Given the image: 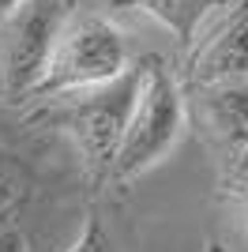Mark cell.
Listing matches in <instances>:
<instances>
[{
  "mask_svg": "<svg viewBox=\"0 0 248 252\" xmlns=\"http://www.w3.org/2000/svg\"><path fill=\"white\" fill-rule=\"evenodd\" d=\"M124 72H128L124 34L102 15H72L53 45V57L34 87V94L38 98L75 94V91L113 83Z\"/></svg>",
  "mask_w": 248,
  "mask_h": 252,
  "instance_id": "1",
  "label": "cell"
},
{
  "mask_svg": "<svg viewBox=\"0 0 248 252\" xmlns=\"http://www.w3.org/2000/svg\"><path fill=\"white\" fill-rule=\"evenodd\" d=\"M185 128V105H181V91H177L173 75L158 57H147L139 64V94H135L132 117L124 128V143L117 151L113 177L128 181L158 166L169 151H173L177 136Z\"/></svg>",
  "mask_w": 248,
  "mask_h": 252,
  "instance_id": "2",
  "label": "cell"
},
{
  "mask_svg": "<svg viewBox=\"0 0 248 252\" xmlns=\"http://www.w3.org/2000/svg\"><path fill=\"white\" fill-rule=\"evenodd\" d=\"M135 94H139V64L128 68L124 75H117L113 83L61 94L64 105L57 109V125L72 132L87 166L102 177H113V162L124 143V128L132 117Z\"/></svg>",
  "mask_w": 248,
  "mask_h": 252,
  "instance_id": "3",
  "label": "cell"
},
{
  "mask_svg": "<svg viewBox=\"0 0 248 252\" xmlns=\"http://www.w3.org/2000/svg\"><path fill=\"white\" fill-rule=\"evenodd\" d=\"M72 0H23L0 19V91L34 94L53 45L72 19Z\"/></svg>",
  "mask_w": 248,
  "mask_h": 252,
  "instance_id": "4",
  "label": "cell"
},
{
  "mask_svg": "<svg viewBox=\"0 0 248 252\" xmlns=\"http://www.w3.org/2000/svg\"><path fill=\"white\" fill-rule=\"evenodd\" d=\"M188 79L196 87L248 79V0L226 8V15L199 38L188 61Z\"/></svg>",
  "mask_w": 248,
  "mask_h": 252,
  "instance_id": "5",
  "label": "cell"
},
{
  "mask_svg": "<svg viewBox=\"0 0 248 252\" xmlns=\"http://www.w3.org/2000/svg\"><path fill=\"white\" fill-rule=\"evenodd\" d=\"M199 113L226 158H237L248 147V79H226V83L199 87Z\"/></svg>",
  "mask_w": 248,
  "mask_h": 252,
  "instance_id": "6",
  "label": "cell"
},
{
  "mask_svg": "<svg viewBox=\"0 0 248 252\" xmlns=\"http://www.w3.org/2000/svg\"><path fill=\"white\" fill-rule=\"evenodd\" d=\"M117 4H132V8L147 11L151 19L162 23L165 31H173V38L181 45H192L199 23H203L215 8L229 4V0H117Z\"/></svg>",
  "mask_w": 248,
  "mask_h": 252,
  "instance_id": "7",
  "label": "cell"
},
{
  "mask_svg": "<svg viewBox=\"0 0 248 252\" xmlns=\"http://www.w3.org/2000/svg\"><path fill=\"white\" fill-rule=\"evenodd\" d=\"M64 252H117V245H113V237L105 233V226L91 215V219L83 222L79 237H75V241L68 245Z\"/></svg>",
  "mask_w": 248,
  "mask_h": 252,
  "instance_id": "8",
  "label": "cell"
},
{
  "mask_svg": "<svg viewBox=\"0 0 248 252\" xmlns=\"http://www.w3.org/2000/svg\"><path fill=\"white\" fill-rule=\"evenodd\" d=\"M0 252H27V237L19 230H4L0 233Z\"/></svg>",
  "mask_w": 248,
  "mask_h": 252,
  "instance_id": "9",
  "label": "cell"
},
{
  "mask_svg": "<svg viewBox=\"0 0 248 252\" xmlns=\"http://www.w3.org/2000/svg\"><path fill=\"white\" fill-rule=\"evenodd\" d=\"M233 185H241V189L248 185V147L233 158Z\"/></svg>",
  "mask_w": 248,
  "mask_h": 252,
  "instance_id": "10",
  "label": "cell"
},
{
  "mask_svg": "<svg viewBox=\"0 0 248 252\" xmlns=\"http://www.w3.org/2000/svg\"><path fill=\"white\" fill-rule=\"evenodd\" d=\"M19 4H23V0H0V19H4V15H11Z\"/></svg>",
  "mask_w": 248,
  "mask_h": 252,
  "instance_id": "11",
  "label": "cell"
},
{
  "mask_svg": "<svg viewBox=\"0 0 248 252\" xmlns=\"http://www.w3.org/2000/svg\"><path fill=\"white\" fill-rule=\"evenodd\" d=\"M241 219H245V226H248V185H245V196H241Z\"/></svg>",
  "mask_w": 248,
  "mask_h": 252,
  "instance_id": "12",
  "label": "cell"
}]
</instances>
